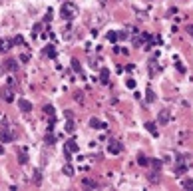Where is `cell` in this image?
Here are the masks:
<instances>
[{
  "mask_svg": "<svg viewBox=\"0 0 193 191\" xmlns=\"http://www.w3.org/2000/svg\"><path fill=\"white\" fill-rule=\"evenodd\" d=\"M60 16L64 20H74L78 16V6L72 4V2H64L62 8H60Z\"/></svg>",
  "mask_w": 193,
  "mask_h": 191,
  "instance_id": "6da1fadb",
  "label": "cell"
},
{
  "mask_svg": "<svg viewBox=\"0 0 193 191\" xmlns=\"http://www.w3.org/2000/svg\"><path fill=\"white\" fill-rule=\"evenodd\" d=\"M0 139H2V143H10L16 139V131L10 128H2V131H0Z\"/></svg>",
  "mask_w": 193,
  "mask_h": 191,
  "instance_id": "7a4b0ae2",
  "label": "cell"
},
{
  "mask_svg": "<svg viewBox=\"0 0 193 191\" xmlns=\"http://www.w3.org/2000/svg\"><path fill=\"white\" fill-rule=\"evenodd\" d=\"M124 151V145H121L117 139H110V143H108V153H111V155H117V153Z\"/></svg>",
  "mask_w": 193,
  "mask_h": 191,
  "instance_id": "3957f363",
  "label": "cell"
},
{
  "mask_svg": "<svg viewBox=\"0 0 193 191\" xmlns=\"http://www.w3.org/2000/svg\"><path fill=\"white\" fill-rule=\"evenodd\" d=\"M169 119H171V114H169V110H161L159 115H157V124H159V125H167Z\"/></svg>",
  "mask_w": 193,
  "mask_h": 191,
  "instance_id": "277c9868",
  "label": "cell"
},
{
  "mask_svg": "<svg viewBox=\"0 0 193 191\" xmlns=\"http://www.w3.org/2000/svg\"><path fill=\"white\" fill-rule=\"evenodd\" d=\"M0 98H4V102H14V92H12V88H2L0 90Z\"/></svg>",
  "mask_w": 193,
  "mask_h": 191,
  "instance_id": "5b68a950",
  "label": "cell"
},
{
  "mask_svg": "<svg viewBox=\"0 0 193 191\" xmlns=\"http://www.w3.org/2000/svg\"><path fill=\"white\" fill-rule=\"evenodd\" d=\"M18 108L24 112V114H30V112H32V104H30L28 100H24V98H20V100H18Z\"/></svg>",
  "mask_w": 193,
  "mask_h": 191,
  "instance_id": "8992f818",
  "label": "cell"
},
{
  "mask_svg": "<svg viewBox=\"0 0 193 191\" xmlns=\"http://www.w3.org/2000/svg\"><path fill=\"white\" fill-rule=\"evenodd\" d=\"M145 129H147L153 138H157V135H159V129H157V124H155V121H145Z\"/></svg>",
  "mask_w": 193,
  "mask_h": 191,
  "instance_id": "52a82bcc",
  "label": "cell"
},
{
  "mask_svg": "<svg viewBox=\"0 0 193 191\" xmlns=\"http://www.w3.org/2000/svg\"><path fill=\"white\" fill-rule=\"evenodd\" d=\"M90 128L92 129H108V125L104 124V121H100L98 118H92L90 119Z\"/></svg>",
  "mask_w": 193,
  "mask_h": 191,
  "instance_id": "ba28073f",
  "label": "cell"
},
{
  "mask_svg": "<svg viewBox=\"0 0 193 191\" xmlns=\"http://www.w3.org/2000/svg\"><path fill=\"white\" fill-rule=\"evenodd\" d=\"M64 149H68V151L76 153L78 149H80V145H78V141H76V139H68V141H66V147H64Z\"/></svg>",
  "mask_w": 193,
  "mask_h": 191,
  "instance_id": "9c48e42d",
  "label": "cell"
},
{
  "mask_svg": "<svg viewBox=\"0 0 193 191\" xmlns=\"http://www.w3.org/2000/svg\"><path fill=\"white\" fill-rule=\"evenodd\" d=\"M147 179H150V183H153V185H157V183L161 181V175H159V171L157 169H153V171L147 175Z\"/></svg>",
  "mask_w": 193,
  "mask_h": 191,
  "instance_id": "30bf717a",
  "label": "cell"
},
{
  "mask_svg": "<svg viewBox=\"0 0 193 191\" xmlns=\"http://www.w3.org/2000/svg\"><path fill=\"white\" fill-rule=\"evenodd\" d=\"M4 68H6L8 72H16V70H18V60H6V62H4Z\"/></svg>",
  "mask_w": 193,
  "mask_h": 191,
  "instance_id": "8fae6325",
  "label": "cell"
},
{
  "mask_svg": "<svg viewBox=\"0 0 193 191\" xmlns=\"http://www.w3.org/2000/svg\"><path fill=\"white\" fill-rule=\"evenodd\" d=\"M100 82L101 84H108V82H110V70H108V68H101L100 70Z\"/></svg>",
  "mask_w": 193,
  "mask_h": 191,
  "instance_id": "7c38bea8",
  "label": "cell"
},
{
  "mask_svg": "<svg viewBox=\"0 0 193 191\" xmlns=\"http://www.w3.org/2000/svg\"><path fill=\"white\" fill-rule=\"evenodd\" d=\"M44 54L48 58H56V46H54V44H48V46L44 48Z\"/></svg>",
  "mask_w": 193,
  "mask_h": 191,
  "instance_id": "4fadbf2b",
  "label": "cell"
},
{
  "mask_svg": "<svg viewBox=\"0 0 193 191\" xmlns=\"http://www.w3.org/2000/svg\"><path fill=\"white\" fill-rule=\"evenodd\" d=\"M10 48H12V40H0V54L8 52Z\"/></svg>",
  "mask_w": 193,
  "mask_h": 191,
  "instance_id": "5bb4252c",
  "label": "cell"
},
{
  "mask_svg": "<svg viewBox=\"0 0 193 191\" xmlns=\"http://www.w3.org/2000/svg\"><path fill=\"white\" fill-rule=\"evenodd\" d=\"M187 169H189V167L183 165V161H179L177 165H175V173H177V175H185V173H187Z\"/></svg>",
  "mask_w": 193,
  "mask_h": 191,
  "instance_id": "9a60e30c",
  "label": "cell"
},
{
  "mask_svg": "<svg viewBox=\"0 0 193 191\" xmlns=\"http://www.w3.org/2000/svg\"><path fill=\"white\" fill-rule=\"evenodd\" d=\"M18 163H20V165H26V163H28V153H26L24 149H20V151H18Z\"/></svg>",
  "mask_w": 193,
  "mask_h": 191,
  "instance_id": "2e32d148",
  "label": "cell"
},
{
  "mask_svg": "<svg viewBox=\"0 0 193 191\" xmlns=\"http://www.w3.org/2000/svg\"><path fill=\"white\" fill-rule=\"evenodd\" d=\"M145 102H147V104H153L155 102V94H153L151 88H147V92H145Z\"/></svg>",
  "mask_w": 193,
  "mask_h": 191,
  "instance_id": "e0dca14e",
  "label": "cell"
},
{
  "mask_svg": "<svg viewBox=\"0 0 193 191\" xmlns=\"http://www.w3.org/2000/svg\"><path fill=\"white\" fill-rule=\"evenodd\" d=\"M137 163H140L141 167H147L150 165V157H145L143 153H140V155H137Z\"/></svg>",
  "mask_w": 193,
  "mask_h": 191,
  "instance_id": "ac0fdd59",
  "label": "cell"
},
{
  "mask_svg": "<svg viewBox=\"0 0 193 191\" xmlns=\"http://www.w3.org/2000/svg\"><path fill=\"white\" fill-rule=\"evenodd\" d=\"M64 129H66L68 134H74V129H76V128H74V121H72V118H68V121L64 124Z\"/></svg>",
  "mask_w": 193,
  "mask_h": 191,
  "instance_id": "d6986e66",
  "label": "cell"
},
{
  "mask_svg": "<svg viewBox=\"0 0 193 191\" xmlns=\"http://www.w3.org/2000/svg\"><path fill=\"white\" fill-rule=\"evenodd\" d=\"M72 70L76 72V74H82V64H80V60H76V58L72 60Z\"/></svg>",
  "mask_w": 193,
  "mask_h": 191,
  "instance_id": "ffe728a7",
  "label": "cell"
},
{
  "mask_svg": "<svg viewBox=\"0 0 193 191\" xmlns=\"http://www.w3.org/2000/svg\"><path fill=\"white\" fill-rule=\"evenodd\" d=\"M62 171H64V175H68V177H72V175H74V167L70 165V161H66V165H64Z\"/></svg>",
  "mask_w": 193,
  "mask_h": 191,
  "instance_id": "44dd1931",
  "label": "cell"
},
{
  "mask_svg": "<svg viewBox=\"0 0 193 191\" xmlns=\"http://www.w3.org/2000/svg\"><path fill=\"white\" fill-rule=\"evenodd\" d=\"M150 165L153 167V169H157V171H159L163 163H161V159H150Z\"/></svg>",
  "mask_w": 193,
  "mask_h": 191,
  "instance_id": "7402d4cb",
  "label": "cell"
},
{
  "mask_svg": "<svg viewBox=\"0 0 193 191\" xmlns=\"http://www.w3.org/2000/svg\"><path fill=\"white\" fill-rule=\"evenodd\" d=\"M32 179H34V183H36V185H40V183H42V175H40V171L38 169H34V173H32Z\"/></svg>",
  "mask_w": 193,
  "mask_h": 191,
  "instance_id": "603a6c76",
  "label": "cell"
},
{
  "mask_svg": "<svg viewBox=\"0 0 193 191\" xmlns=\"http://www.w3.org/2000/svg\"><path fill=\"white\" fill-rule=\"evenodd\" d=\"M181 187H183V189H191L193 191V179H183V181H181Z\"/></svg>",
  "mask_w": 193,
  "mask_h": 191,
  "instance_id": "cb8c5ba5",
  "label": "cell"
},
{
  "mask_svg": "<svg viewBox=\"0 0 193 191\" xmlns=\"http://www.w3.org/2000/svg\"><path fill=\"white\" fill-rule=\"evenodd\" d=\"M82 185H86V187H98V181H92V179H84Z\"/></svg>",
  "mask_w": 193,
  "mask_h": 191,
  "instance_id": "d4e9b609",
  "label": "cell"
},
{
  "mask_svg": "<svg viewBox=\"0 0 193 191\" xmlns=\"http://www.w3.org/2000/svg\"><path fill=\"white\" fill-rule=\"evenodd\" d=\"M44 112H46V115H48V118L54 119V108H52V105H46V108H44Z\"/></svg>",
  "mask_w": 193,
  "mask_h": 191,
  "instance_id": "484cf974",
  "label": "cell"
},
{
  "mask_svg": "<svg viewBox=\"0 0 193 191\" xmlns=\"http://www.w3.org/2000/svg\"><path fill=\"white\" fill-rule=\"evenodd\" d=\"M131 44H133L135 48H140L141 44H143V38H137V36H133V40H131Z\"/></svg>",
  "mask_w": 193,
  "mask_h": 191,
  "instance_id": "4316f807",
  "label": "cell"
},
{
  "mask_svg": "<svg viewBox=\"0 0 193 191\" xmlns=\"http://www.w3.org/2000/svg\"><path fill=\"white\" fill-rule=\"evenodd\" d=\"M108 40L110 42H117V32H108Z\"/></svg>",
  "mask_w": 193,
  "mask_h": 191,
  "instance_id": "83f0119b",
  "label": "cell"
},
{
  "mask_svg": "<svg viewBox=\"0 0 193 191\" xmlns=\"http://www.w3.org/2000/svg\"><path fill=\"white\" fill-rule=\"evenodd\" d=\"M40 30H42V24H36V26L32 28V34H34V36H38V32H40Z\"/></svg>",
  "mask_w": 193,
  "mask_h": 191,
  "instance_id": "f1b7e54d",
  "label": "cell"
},
{
  "mask_svg": "<svg viewBox=\"0 0 193 191\" xmlns=\"http://www.w3.org/2000/svg\"><path fill=\"white\" fill-rule=\"evenodd\" d=\"M54 141H56V138H54L52 134H48V135H46V143H50V145H52Z\"/></svg>",
  "mask_w": 193,
  "mask_h": 191,
  "instance_id": "f546056e",
  "label": "cell"
},
{
  "mask_svg": "<svg viewBox=\"0 0 193 191\" xmlns=\"http://www.w3.org/2000/svg\"><path fill=\"white\" fill-rule=\"evenodd\" d=\"M126 86L130 88V90H133V88H135V80H131V78H130V80L126 82Z\"/></svg>",
  "mask_w": 193,
  "mask_h": 191,
  "instance_id": "4dcf8cb0",
  "label": "cell"
},
{
  "mask_svg": "<svg viewBox=\"0 0 193 191\" xmlns=\"http://www.w3.org/2000/svg\"><path fill=\"white\" fill-rule=\"evenodd\" d=\"M64 157H66V161H72V151L64 149Z\"/></svg>",
  "mask_w": 193,
  "mask_h": 191,
  "instance_id": "1f68e13d",
  "label": "cell"
},
{
  "mask_svg": "<svg viewBox=\"0 0 193 191\" xmlns=\"http://www.w3.org/2000/svg\"><path fill=\"white\" fill-rule=\"evenodd\" d=\"M185 32H187L189 36H193V24H187V26H185Z\"/></svg>",
  "mask_w": 193,
  "mask_h": 191,
  "instance_id": "d6a6232c",
  "label": "cell"
},
{
  "mask_svg": "<svg viewBox=\"0 0 193 191\" xmlns=\"http://www.w3.org/2000/svg\"><path fill=\"white\" fill-rule=\"evenodd\" d=\"M150 72H151V76H155V72H157V66H155V62H151V66H150Z\"/></svg>",
  "mask_w": 193,
  "mask_h": 191,
  "instance_id": "836d02e7",
  "label": "cell"
},
{
  "mask_svg": "<svg viewBox=\"0 0 193 191\" xmlns=\"http://www.w3.org/2000/svg\"><path fill=\"white\" fill-rule=\"evenodd\" d=\"M126 38H127L126 32H117V40H126Z\"/></svg>",
  "mask_w": 193,
  "mask_h": 191,
  "instance_id": "e575fe53",
  "label": "cell"
},
{
  "mask_svg": "<svg viewBox=\"0 0 193 191\" xmlns=\"http://www.w3.org/2000/svg\"><path fill=\"white\" fill-rule=\"evenodd\" d=\"M12 44H24V40L20 38V36H16V38H14V40H12Z\"/></svg>",
  "mask_w": 193,
  "mask_h": 191,
  "instance_id": "d590c367",
  "label": "cell"
},
{
  "mask_svg": "<svg viewBox=\"0 0 193 191\" xmlns=\"http://www.w3.org/2000/svg\"><path fill=\"white\" fill-rule=\"evenodd\" d=\"M50 20H52V10H50V12H48V14H46V16H44V22H50Z\"/></svg>",
  "mask_w": 193,
  "mask_h": 191,
  "instance_id": "8d00e7d4",
  "label": "cell"
},
{
  "mask_svg": "<svg viewBox=\"0 0 193 191\" xmlns=\"http://www.w3.org/2000/svg\"><path fill=\"white\" fill-rule=\"evenodd\" d=\"M2 153H4V147H2V145H0V155H2Z\"/></svg>",
  "mask_w": 193,
  "mask_h": 191,
  "instance_id": "74e56055",
  "label": "cell"
}]
</instances>
